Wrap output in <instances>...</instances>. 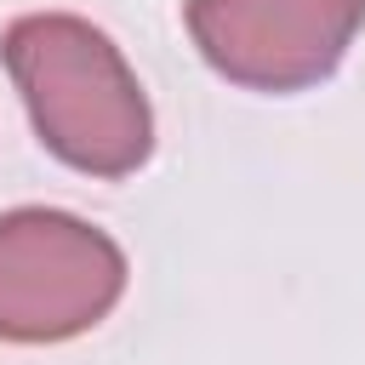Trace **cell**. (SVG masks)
<instances>
[{
    "mask_svg": "<svg viewBox=\"0 0 365 365\" xmlns=\"http://www.w3.org/2000/svg\"><path fill=\"white\" fill-rule=\"evenodd\" d=\"M200 57L245 91L319 86L365 23V0H188Z\"/></svg>",
    "mask_w": 365,
    "mask_h": 365,
    "instance_id": "3957f363",
    "label": "cell"
},
{
    "mask_svg": "<svg viewBox=\"0 0 365 365\" xmlns=\"http://www.w3.org/2000/svg\"><path fill=\"white\" fill-rule=\"evenodd\" d=\"M125 291V251L74 211L0 217V342H68Z\"/></svg>",
    "mask_w": 365,
    "mask_h": 365,
    "instance_id": "7a4b0ae2",
    "label": "cell"
},
{
    "mask_svg": "<svg viewBox=\"0 0 365 365\" xmlns=\"http://www.w3.org/2000/svg\"><path fill=\"white\" fill-rule=\"evenodd\" d=\"M0 57L40 143L86 177H131L154 154L148 97L120 46L74 11H29L0 34Z\"/></svg>",
    "mask_w": 365,
    "mask_h": 365,
    "instance_id": "6da1fadb",
    "label": "cell"
}]
</instances>
